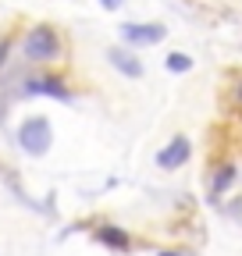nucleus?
Here are the masks:
<instances>
[{
	"label": "nucleus",
	"mask_w": 242,
	"mask_h": 256,
	"mask_svg": "<svg viewBox=\"0 0 242 256\" xmlns=\"http://www.w3.org/2000/svg\"><path fill=\"white\" fill-rule=\"evenodd\" d=\"M25 57L28 60H57L60 57V36L50 28V25H36V28H28V36H25Z\"/></svg>",
	"instance_id": "f257e3e1"
},
{
	"label": "nucleus",
	"mask_w": 242,
	"mask_h": 256,
	"mask_svg": "<svg viewBox=\"0 0 242 256\" xmlns=\"http://www.w3.org/2000/svg\"><path fill=\"white\" fill-rule=\"evenodd\" d=\"M50 139H54V128H50L46 118H28V121H22V128H18V146H22L28 156H43V153L50 150Z\"/></svg>",
	"instance_id": "f03ea898"
},
{
	"label": "nucleus",
	"mask_w": 242,
	"mask_h": 256,
	"mask_svg": "<svg viewBox=\"0 0 242 256\" xmlns=\"http://www.w3.org/2000/svg\"><path fill=\"white\" fill-rule=\"evenodd\" d=\"M164 36H168V28L157 25V22H128V25H121V40L128 46H157Z\"/></svg>",
	"instance_id": "7ed1b4c3"
},
{
	"label": "nucleus",
	"mask_w": 242,
	"mask_h": 256,
	"mask_svg": "<svg viewBox=\"0 0 242 256\" xmlns=\"http://www.w3.org/2000/svg\"><path fill=\"white\" fill-rule=\"evenodd\" d=\"M189 153H192V142H189L186 136H174V139L157 153V168H160V171H178V168L189 164Z\"/></svg>",
	"instance_id": "20e7f679"
},
{
	"label": "nucleus",
	"mask_w": 242,
	"mask_h": 256,
	"mask_svg": "<svg viewBox=\"0 0 242 256\" xmlns=\"http://www.w3.org/2000/svg\"><path fill=\"white\" fill-rule=\"evenodd\" d=\"M107 57H110V64H114L121 75H128V78H139V75H142V60H139V57H132L128 50L114 46V50H107Z\"/></svg>",
	"instance_id": "39448f33"
},
{
	"label": "nucleus",
	"mask_w": 242,
	"mask_h": 256,
	"mask_svg": "<svg viewBox=\"0 0 242 256\" xmlns=\"http://www.w3.org/2000/svg\"><path fill=\"white\" fill-rule=\"evenodd\" d=\"M28 92H36V96H57V100H72V92L64 89V82H60V78H32V82H28Z\"/></svg>",
	"instance_id": "423d86ee"
},
{
	"label": "nucleus",
	"mask_w": 242,
	"mask_h": 256,
	"mask_svg": "<svg viewBox=\"0 0 242 256\" xmlns=\"http://www.w3.org/2000/svg\"><path fill=\"white\" fill-rule=\"evenodd\" d=\"M96 238H100L104 246H110V249H128V246H132V238L121 232V228H114V224H104V228H96Z\"/></svg>",
	"instance_id": "0eeeda50"
},
{
	"label": "nucleus",
	"mask_w": 242,
	"mask_h": 256,
	"mask_svg": "<svg viewBox=\"0 0 242 256\" xmlns=\"http://www.w3.org/2000/svg\"><path fill=\"white\" fill-rule=\"evenodd\" d=\"M232 182H235V168H228V164H224V168H218V171H214V178H210V192L218 196V192H224Z\"/></svg>",
	"instance_id": "6e6552de"
},
{
	"label": "nucleus",
	"mask_w": 242,
	"mask_h": 256,
	"mask_svg": "<svg viewBox=\"0 0 242 256\" xmlns=\"http://www.w3.org/2000/svg\"><path fill=\"white\" fill-rule=\"evenodd\" d=\"M168 68H171L174 75H186V72L192 68V57H189V54H178V50H174V54L168 57Z\"/></svg>",
	"instance_id": "1a4fd4ad"
},
{
	"label": "nucleus",
	"mask_w": 242,
	"mask_h": 256,
	"mask_svg": "<svg viewBox=\"0 0 242 256\" xmlns=\"http://www.w3.org/2000/svg\"><path fill=\"white\" fill-rule=\"evenodd\" d=\"M8 54H11V40H0V68H4V60H8Z\"/></svg>",
	"instance_id": "9d476101"
},
{
	"label": "nucleus",
	"mask_w": 242,
	"mask_h": 256,
	"mask_svg": "<svg viewBox=\"0 0 242 256\" xmlns=\"http://www.w3.org/2000/svg\"><path fill=\"white\" fill-rule=\"evenodd\" d=\"M100 4H104V8H107V11H118V8H121V4H125V0H100Z\"/></svg>",
	"instance_id": "9b49d317"
},
{
	"label": "nucleus",
	"mask_w": 242,
	"mask_h": 256,
	"mask_svg": "<svg viewBox=\"0 0 242 256\" xmlns=\"http://www.w3.org/2000/svg\"><path fill=\"white\" fill-rule=\"evenodd\" d=\"M157 256H186V252H171V249H164V252H157Z\"/></svg>",
	"instance_id": "f8f14e48"
}]
</instances>
